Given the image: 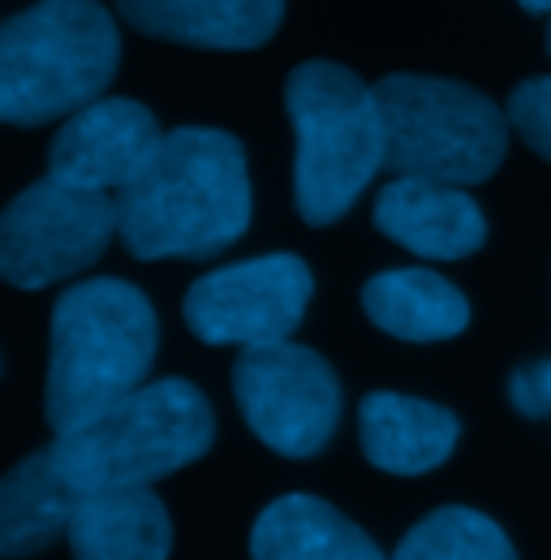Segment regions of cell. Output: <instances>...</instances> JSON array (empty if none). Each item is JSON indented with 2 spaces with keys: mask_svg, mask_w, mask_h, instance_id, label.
<instances>
[{
  "mask_svg": "<svg viewBox=\"0 0 551 560\" xmlns=\"http://www.w3.org/2000/svg\"><path fill=\"white\" fill-rule=\"evenodd\" d=\"M250 229V177L242 142L181 126L117 195V237L134 259H207Z\"/></svg>",
  "mask_w": 551,
  "mask_h": 560,
  "instance_id": "cell-1",
  "label": "cell"
},
{
  "mask_svg": "<svg viewBox=\"0 0 551 560\" xmlns=\"http://www.w3.org/2000/svg\"><path fill=\"white\" fill-rule=\"evenodd\" d=\"M155 311L130 280L99 277L69 284L52 306V350L44 419L52 435H73L108 406L142 388L155 362Z\"/></svg>",
  "mask_w": 551,
  "mask_h": 560,
  "instance_id": "cell-2",
  "label": "cell"
},
{
  "mask_svg": "<svg viewBox=\"0 0 551 560\" xmlns=\"http://www.w3.org/2000/svg\"><path fill=\"white\" fill-rule=\"evenodd\" d=\"M121 61L117 22L95 0H39L0 22V121L48 126L104 100Z\"/></svg>",
  "mask_w": 551,
  "mask_h": 560,
  "instance_id": "cell-3",
  "label": "cell"
},
{
  "mask_svg": "<svg viewBox=\"0 0 551 560\" xmlns=\"http://www.w3.org/2000/svg\"><path fill=\"white\" fill-rule=\"evenodd\" d=\"M284 108L297 135V211L306 224H337L388 155L379 95L344 66L306 61L284 82Z\"/></svg>",
  "mask_w": 551,
  "mask_h": 560,
  "instance_id": "cell-4",
  "label": "cell"
},
{
  "mask_svg": "<svg viewBox=\"0 0 551 560\" xmlns=\"http://www.w3.org/2000/svg\"><path fill=\"white\" fill-rule=\"evenodd\" d=\"M211 440L215 419L203 393L190 380H155L52 444L73 488L104 491L151 488L199 462Z\"/></svg>",
  "mask_w": 551,
  "mask_h": 560,
  "instance_id": "cell-5",
  "label": "cell"
},
{
  "mask_svg": "<svg viewBox=\"0 0 551 560\" xmlns=\"http://www.w3.org/2000/svg\"><path fill=\"white\" fill-rule=\"evenodd\" d=\"M375 95L388 135L384 168L392 177L474 186L504 164L508 113L474 86L426 73H388Z\"/></svg>",
  "mask_w": 551,
  "mask_h": 560,
  "instance_id": "cell-6",
  "label": "cell"
},
{
  "mask_svg": "<svg viewBox=\"0 0 551 560\" xmlns=\"http://www.w3.org/2000/svg\"><path fill=\"white\" fill-rule=\"evenodd\" d=\"M117 237V195L44 177L0 211V280L44 289L86 272Z\"/></svg>",
  "mask_w": 551,
  "mask_h": 560,
  "instance_id": "cell-7",
  "label": "cell"
},
{
  "mask_svg": "<svg viewBox=\"0 0 551 560\" xmlns=\"http://www.w3.org/2000/svg\"><path fill=\"white\" fill-rule=\"evenodd\" d=\"M233 393L250 431L280 457H315L341 422L337 371L293 341L237 353Z\"/></svg>",
  "mask_w": 551,
  "mask_h": 560,
  "instance_id": "cell-8",
  "label": "cell"
},
{
  "mask_svg": "<svg viewBox=\"0 0 551 560\" xmlns=\"http://www.w3.org/2000/svg\"><path fill=\"white\" fill-rule=\"evenodd\" d=\"M310 268L297 255H263L207 272L186 293V324L207 346L259 350L297 332L310 306Z\"/></svg>",
  "mask_w": 551,
  "mask_h": 560,
  "instance_id": "cell-9",
  "label": "cell"
},
{
  "mask_svg": "<svg viewBox=\"0 0 551 560\" xmlns=\"http://www.w3.org/2000/svg\"><path fill=\"white\" fill-rule=\"evenodd\" d=\"M164 130L134 100H95L66 117L48 147V173L69 186L121 195L160 151Z\"/></svg>",
  "mask_w": 551,
  "mask_h": 560,
  "instance_id": "cell-10",
  "label": "cell"
},
{
  "mask_svg": "<svg viewBox=\"0 0 551 560\" xmlns=\"http://www.w3.org/2000/svg\"><path fill=\"white\" fill-rule=\"evenodd\" d=\"M375 229L422 259H466L482 250L486 220L466 186L392 177L375 199Z\"/></svg>",
  "mask_w": 551,
  "mask_h": 560,
  "instance_id": "cell-11",
  "label": "cell"
},
{
  "mask_svg": "<svg viewBox=\"0 0 551 560\" xmlns=\"http://www.w3.org/2000/svg\"><path fill=\"white\" fill-rule=\"evenodd\" d=\"M357 440L375 470L426 475L453 457L461 440V422L453 410L422 401V397L371 393L357 406Z\"/></svg>",
  "mask_w": 551,
  "mask_h": 560,
  "instance_id": "cell-12",
  "label": "cell"
},
{
  "mask_svg": "<svg viewBox=\"0 0 551 560\" xmlns=\"http://www.w3.org/2000/svg\"><path fill=\"white\" fill-rule=\"evenodd\" d=\"M66 539L73 560H168L173 522L151 488L78 491Z\"/></svg>",
  "mask_w": 551,
  "mask_h": 560,
  "instance_id": "cell-13",
  "label": "cell"
},
{
  "mask_svg": "<svg viewBox=\"0 0 551 560\" xmlns=\"http://www.w3.org/2000/svg\"><path fill=\"white\" fill-rule=\"evenodd\" d=\"M78 488L69 483L57 444L26 453L0 475V560H31L69 535Z\"/></svg>",
  "mask_w": 551,
  "mask_h": 560,
  "instance_id": "cell-14",
  "label": "cell"
},
{
  "mask_svg": "<svg viewBox=\"0 0 551 560\" xmlns=\"http://www.w3.org/2000/svg\"><path fill=\"white\" fill-rule=\"evenodd\" d=\"M121 18L155 39L190 48H259L284 18V0H117Z\"/></svg>",
  "mask_w": 551,
  "mask_h": 560,
  "instance_id": "cell-15",
  "label": "cell"
},
{
  "mask_svg": "<svg viewBox=\"0 0 551 560\" xmlns=\"http://www.w3.org/2000/svg\"><path fill=\"white\" fill-rule=\"evenodd\" d=\"M250 560H388L375 539L315 495L272 500L250 535Z\"/></svg>",
  "mask_w": 551,
  "mask_h": 560,
  "instance_id": "cell-16",
  "label": "cell"
},
{
  "mask_svg": "<svg viewBox=\"0 0 551 560\" xmlns=\"http://www.w3.org/2000/svg\"><path fill=\"white\" fill-rule=\"evenodd\" d=\"M362 311L388 337L418 341V346L461 337L470 324L466 293L426 268H397V272L371 277L362 289Z\"/></svg>",
  "mask_w": 551,
  "mask_h": 560,
  "instance_id": "cell-17",
  "label": "cell"
},
{
  "mask_svg": "<svg viewBox=\"0 0 551 560\" xmlns=\"http://www.w3.org/2000/svg\"><path fill=\"white\" fill-rule=\"evenodd\" d=\"M392 560H517L508 535L479 509L448 504L426 513Z\"/></svg>",
  "mask_w": 551,
  "mask_h": 560,
  "instance_id": "cell-18",
  "label": "cell"
},
{
  "mask_svg": "<svg viewBox=\"0 0 551 560\" xmlns=\"http://www.w3.org/2000/svg\"><path fill=\"white\" fill-rule=\"evenodd\" d=\"M508 121L526 139L530 151H539L551 164V73L548 78H526L508 95Z\"/></svg>",
  "mask_w": 551,
  "mask_h": 560,
  "instance_id": "cell-19",
  "label": "cell"
},
{
  "mask_svg": "<svg viewBox=\"0 0 551 560\" xmlns=\"http://www.w3.org/2000/svg\"><path fill=\"white\" fill-rule=\"evenodd\" d=\"M508 401L521 419H551V358H530L513 366Z\"/></svg>",
  "mask_w": 551,
  "mask_h": 560,
  "instance_id": "cell-20",
  "label": "cell"
},
{
  "mask_svg": "<svg viewBox=\"0 0 551 560\" xmlns=\"http://www.w3.org/2000/svg\"><path fill=\"white\" fill-rule=\"evenodd\" d=\"M526 13H551V0H521Z\"/></svg>",
  "mask_w": 551,
  "mask_h": 560,
  "instance_id": "cell-21",
  "label": "cell"
},
{
  "mask_svg": "<svg viewBox=\"0 0 551 560\" xmlns=\"http://www.w3.org/2000/svg\"><path fill=\"white\" fill-rule=\"evenodd\" d=\"M548 52H551V22H548Z\"/></svg>",
  "mask_w": 551,
  "mask_h": 560,
  "instance_id": "cell-22",
  "label": "cell"
}]
</instances>
